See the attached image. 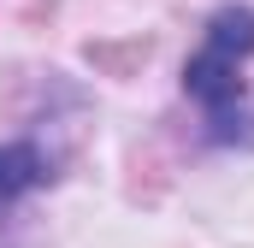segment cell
Segmentation results:
<instances>
[{
  "label": "cell",
  "mask_w": 254,
  "mask_h": 248,
  "mask_svg": "<svg viewBox=\"0 0 254 248\" xmlns=\"http://www.w3.org/2000/svg\"><path fill=\"white\" fill-rule=\"evenodd\" d=\"M48 184V160H42V148H30V142H0V207H12L18 195H30V189Z\"/></svg>",
  "instance_id": "2"
},
{
  "label": "cell",
  "mask_w": 254,
  "mask_h": 248,
  "mask_svg": "<svg viewBox=\"0 0 254 248\" xmlns=\"http://www.w3.org/2000/svg\"><path fill=\"white\" fill-rule=\"evenodd\" d=\"M254 54V6H219L201 30V48L184 65V95L201 101L213 124H231V107H243V60Z\"/></svg>",
  "instance_id": "1"
}]
</instances>
